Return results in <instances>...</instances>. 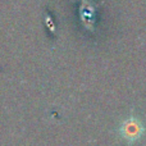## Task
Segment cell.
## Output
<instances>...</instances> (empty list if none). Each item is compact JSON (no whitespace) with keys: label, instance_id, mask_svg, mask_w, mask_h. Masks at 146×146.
<instances>
[{"label":"cell","instance_id":"1","mask_svg":"<svg viewBox=\"0 0 146 146\" xmlns=\"http://www.w3.org/2000/svg\"><path fill=\"white\" fill-rule=\"evenodd\" d=\"M123 133L126 135L127 137H136L139 135V126L136 123H127L126 126L123 127Z\"/></svg>","mask_w":146,"mask_h":146}]
</instances>
